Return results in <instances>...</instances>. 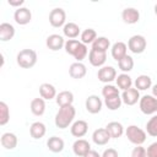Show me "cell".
I'll return each mask as SVG.
<instances>
[{
    "mask_svg": "<svg viewBox=\"0 0 157 157\" xmlns=\"http://www.w3.org/2000/svg\"><path fill=\"white\" fill-rule=\"evenodd\" d=\"M76 110L74 108V105H65V107H60L58 113L55 114V125L59 129H66L69 128V125L72 123L74 118H75Z\"/></svg>",
    "mask_w": 157,
    "mask_h": 157,
    "instance_id": "cell-1",
    "label": "cell"
},
{
    "mask_svg": "<svg viewBox=\"0 0 157 157\" xmlns=\"http://www.w3.org/2000/svg\"><path fill=\"white\" fill-rule=\"evenodd\" d=\"M37 53L33 49H22L18 52L17 56H16V61L17 65L22 69H31L36 65L37 63Z\"/></svg>",
    "mask_w": 157,
    "mask_h": 157,
    "instance_id": "cell-2",
    "label": "cell"
},
{
    "mask_svg": "<svg viewBox=\"0 0 157 157\" xmlns=\"http://www.w3.org/2000/svg\"><path fill=\"white\" fill-rule=\"evenodd\" d=\"M125 135H126L128 140L131 144L136 145V146L142 145L146 141V137H147L146 136V131L142 130L141 128L136 126V125H129L126 128V130H125Z\"/></svg>",
    "mask_w": 157,
    "mask_h": 157,
    "instance_id": "cell-3",
    "label": "cell"
},
{
    "mask_svg": "<svg viewBox=\"0 0 157 157\" xmlns=\"http://www.w3.org/2000/svg\"><path fill=\"white\" fill-rule=\"evenodd\" d=\"M139 107H140V110L146 115L155 114L157 112V98L151 94H145L140 98Z\"/></svg>",
    "mask_w": 157,
    "mask_h": 157,
    "instance_id": "cell-4",
    "label": "cell"
},
{
    "mask_svg": "<svg viewBox=\"0 0 157 157\" xmlns=\"http://www.w3.org/2000/svg\"><path fill=\"white\" fill-rule=\"evenodd\" d=\"M146 45H147L146 39L141 34H135V36L130 37V39L128 40V48L134 54H141V53H144L145 49H146Z\"/></svg>",
    "mask_w": 157,
    "mask_h": 157,
    "instance_id": "cell-5",
    "label": "cell"
},
{
    "mask_svg": "<svg viewBox=\"0 0 157 157\" xmlns=\"http://www.w3.org/2000/svg\"><path fill=\"white\" fill-rule=\"evenodd\" d=\"M65 21H66V12L61 9V7H55L50 11L49 13V23L55 27H64L65 26Z\"/></svg>",
    "mask_w": 157,
    "mask_h": 157,
    "instance_id": "cell-6",
    "label": "cell"
},
{
    "mask_svg": "<svg viewBox=\"0 0 157 157\" xmlns=\"http://www.w3.org/2000/svg\"><path fill=\"white\" fill-rule=\"evenodd\" d=\"M13 20L17 25H21V26L28 25L32 20V12L27 7H17L13 12Z\"/></svg>",
    "mask_w": 157,
    "mask_h": 157,
    "instance_id": "cell-7",
    "label": "cell"
},
{
    "mask_svg": "<svg viewBox=\"0 0 157 157\" xmlns=\"http://www.w3.org/2000/svg\"><path fill=\"white\" fill-rule=\"evenodd\" d=\"M97 77L101 82H104L108 85L109 82L117 78V70L113 66H102L97 72Z\"/></svg>",
    "mask_w": 157,
    "mask_h": 157,
    "instance_id": "cell-8",
    "label": "cell"
},
{
    "mask_svg": "<svg viewBox=\"0 0 157 157\" xmlns=\"http://www.w3.org/2000/svg\"><path fill=\"white\" fill-rule=\"evenodd\" d=\"M102 105H103V102L102 99L96 96V94H91L87 97L86 102H85V107H86V110L91 114H97L102 110Z\"/></svg>",
    "mask_w": 157,
    "mask_h": 157,
    "instance_id": "cell-9",
    "label": "cell"
},
{
    "mask_svg": "<svg viewBox=\"0 0 157 157\" xmlns=\"http://www.w3.org/2000/svg\"><path fill=\"white\" fill-rule=\"evenodd\" d=\"M140 91L136 90V88H129V90H125L123 91L121 93V101L123 103H125L126 105H134L136 104L139 101H140Z\"/></svg>",
    "mask_w": 157,
    "mask_h": 157,
    "instance_id": "cell-10",
    "label": "cell"
},
{
    "mask_svg": "<svg viewBox=\"0 0 157 157\" xmlns=\"http://www.w3.org/2000/svg\"><path fill=\"white\" fill-rule=\"evenodd\" d=\"M45 45L50 50L56 52V50H60L65 47V39L60 34H50V36H48V38L45 40Z\"/></svg>",
    "mask_w": 157,
    "mask_h": 157,
    "instance_id": "cell-11",
    "label": "cell"
},
{
    "mask_svg": "<svg viewBox=\"0 0 157 157\" xmlns=\"http://www.w3.org/2000/svg\"><path fill=\"white\" fill-rule=\"evenodd\" d=\"M105 60H107V53L93 50V49L90 50V53H88V61H90V64L92 66L102 67L104 65Z\"/></svg>",
    "mask_w": 157,
    "mask_h": 157,
    "instance_id": "cell-12",
    "label": "cell"
},
{
    "mask_svg": "<svg viewBox=\"0 0 157 157\" xmlns=\"http://www.w3.org/2000/svg\"><path fill=\"white\" fill-rule=\"evenodd\" d=\"M72 151L76 156L80 157H85L90 151H91V145L87 140L85 139H77L74 145H72Z\"/></svg>",
    "mask_w": 157,
    "mask_h": 157,
    "instance_id": "cell-13",
    "label": "cell"
},
{
    "mask_svg": "<svg viewBox=\"0 0 157 157\" xmlns=\"http://www.w3.org/2000/svg\"><path fill=\"white\" fill-rule=\"evenodd\" d=\"M121 20L128 25L137 23L140 20V12L134 7H126L121 11Z\"/></svg>",
    "mask_w": 157,
    "mask_h": 157,
    "instance_id": "cell-14",
    "label": "cell"
},
{
    "mask_svg": "<svg viewBox=\"0 0 157 157\" xmlns=\"http://www.w3.org/2000/svg\"><path fill=\"white\" fill-rule=\"evenodd\" d=\"M110 135L109 132L107 131L105 128H99V129H96L92 134V140L96 145L98 146H103L105 144H108V141L110 140Z\"/></svg>",
    "mask_w": 157,
    "mask_h": 157,
    "instance_id": "cell-15",
    "label": "cell"
},
{
    "mask_svg": "<svg viewBox=\"0 0 157 157\" xmlns=\"http://www.w3.org/2000/svg\"><path fill=\"white\" fill-rule=\"evenodd\" d=\"M86 74H87V69H86L85 64H82V63H78V61L72 63L69 67V75L75 80L83 78L86 76Z\"/></svg>",
    "mask_w": 157,
    "mask_h": 157,
    "instance_id": "cell-16",
    "label": "cell"
},
{
    "mask_svg": "<svg viewBox=\"0 0 157 157\" xmlns=\"http://www.w3.org/2000/svg\"><path fill=\"white\" fill-rule=\"evenodd\" d=\"M87 130H88V124L85 120H76V121L72 123V125L70 128L71 135L75 136V137L85 136L87 134Z\"/></svg>",
    "mask_w": 157,
    "mask_h": 157,
    "instance_id": "cell-17",
    "label": "cell"
},
{
    "mask_svg": "<svg viewBox=\"0 0 157 157\" xmlns=\"http://www.w3.org/2000/svg\"><path fill=\"white\" fill-rule=\"evenodd\" d=\"M128 45L124 42H115L112 45V56L115 61H120L124 56H126Z\"/></svg>",
    "mask_w": 157,
    "mask_h": 157,
    "instance_id": "cell-18",
    "label": "cell"
},
{
    "mask_svg": "<svg viewBox=\"0 0 157 157\" xmlns=\"http://www.w3.org/2000/svg\"><path fill=\"white\" fill-rule=\"evenodd\" d=\"M39 94L43 99L50 101L53 98H56V90L52 83L45 82V83H42L39 86Z\"/></svg>",
    "mask_w": 157,
    "mask_h": 157,
    "instance_id": "cell-19",
    "label": "cell"
},
{
    "mask_svg": "<svg viewBox=\"0 0 157 157\" xmlns=\"http://www.w3.org/2000/svg\"><path fill=\"white\" fill-rule=\"evenodd\" d=\"M13 36H15V27L11 23L2 22L0 25V40L7 42V40L12 39Z\"/></svg>",
    "mask_w": 157,
    "mask_h": 157,
    "instance_id": "cell-20",
    "label": "cell"
},
{
    "mask_svg": "<svg viewBox=\"0 0 157 157\" xmlns=\"http://www.w3.org/2000/svg\"><path fill=\"white\" fill-rule=\"evenodd\" d=\"M56 104L59 107H65V105H72L74 102V93L71 91H61L56 94Z\"/></svg>",
    "mask_w": 157,
    "mask_h": 157,
    "instance_id": "cell-21",
    "label": "cell"
},
{
    "mask_svg": "<svg viewBox=\"0 0 157 157\" xmlns=\"http://www.w3.org/2000/svg\"><path fill=\"white\" fill-rule=\"evenodd\" d=\"M29 108H31V112L37 115V117H40L44 114L45 112V99H43L42 97L39 98H33L31 101V104H29Z\"/></svg>",
    "mask_w": 157,
    "mask_h": 157,
    "instance_id": "cell-22",
    "label": "cell"
},
{
    "mask_svg": "<svg viewBox=\"0 0 157 157\" xmlns=\"http://www.w3.org/2000/svg\"><path fill=\"white\" fill-rule=\"evenodd\" d=\"M1 145L6 150H13L17 146V136L13 132H4L1 135Z\"/></svg>",
    "mask_w": 157,
    "mask_h": 157,
    "instance_id": "cell-23",
    "label": "cell"
},
{
    "mask_svg": "<svg viewBox=\"0 0 157 157\" xmlns=\"http://www.w3.org/2000/svg\"><path fill=\"white\" fill-rule=\"evenodd\" d=\"M63 33L69 39H75L76 37H78V34H81V31H80V27L75 22H67L63 27Z\"/></svg>",
    "mask_w": 157,
    "mask_h": 157,
    "instance_id": "cell-24",
    "label": "cell"
},
{
    "mask_svg": "<svg viewBox=\"0 0 157 157\" xmlns=\"http://www.w3.org/2000/svg\"><path fill=\"white\" fill-rule=\"evenodd\" d=\"M47 132V128L42 121H34L29 128V134L33 139H42Z\"/></svg>",
    "mask_w": 157,
    "mask_h": 157,
    "instance_id": "cell-25",
    "label": "cell"
},
{
    "mask_svg": "<svg viewBox=\"0 0 157 157\" xmlns=\"http://www.w3.org/2000/svg\"><path fill=\"white\" fill-rule=\"evenodd\" d=\"M47 147L49 148V151H52L54 153L61 152L64 150V140L59 136H52L47 141Z\"/></svg>",
    "mask_w": 157,
    "mask_h": 157,
    "instance_id": "cell-26",
    "label": "cell"
},
{
    "mask_svg": "<svg viewBox=\"0 0 157 157\" xmlns=\"http://www.w3.org/2000/svg\"><path fill=\"white\" fill-rule=\"evenodd\" d=\"M105 129L109 132V135H110L112 139H118V137H120L124 134V128L118 121H110V123H108L107 126H105Z\"/></svg>",
    "mask_w": 157,
    "mask_h": 157,
    "instance_id": "cell-27",
    "label": "cell"
},
{
    "mask_svg": "<svg viewBox=\"0 0 157 157\" xmlns=\"http://www.w3.org/2000/svg\"><path fill=\"white\" fill-rule=\"evenodd\" d=\"M115 81H117L118 88H120L121 91L129 90V88H131V86H132V80H131V77H130L128 74H124V72L120 74V75H118L117 78H115Z\"/></svg>",
    "mask_w": 157,
    "mask_h": 157,
    "instance_id": "cell-28",
    "label": "cell"
},
{
    "mask_svg": "<svg viewBox=\"0 0 157 157\" xmlns=\"http://www.w3.org/2000/svg\"><path fill=\"white\" fill-rule=\"evenodd\" d=\"M152 86V80L148 75H140L135 80V88L139 91H145Z\"/></svg>",
    "mask_w": 157,
    "mask_h": 157,
    "instance_id": "cell-29",
    "label": "cell"
},
{
    "mask_svg": "<svg viewBox=\"0 0 157 157\" xmlns=\"http://www.w3.org/2000/svg\"><path fill=\"white\" fill-rule=\"evenodd\" d=\"M110 47V42L107 37H97V39L92 43V49L93 50H98V52H104L107 53V50Z\"/></svg>",
    "mask_w": 157,
    "mask_h": 157,
    "instance_id": "cell-30",
    "label": "cell"
},
{
    "mask_svg": "<svg viewBox=\"0 0 157 157\" xmlns=\"http://www.w3.org/2000/svg\"><path fill=\"white\" fill-rule=\"evenodd\" d=\"M80 38H81V43H83V44H92L97 39V33H96V31L93 28H86L85 31L81 32Z\"/></svg>",
    "mask_w": 157,
    "mask_h": 157,
    "instance_id": "cell-31",
    "label": "cell"
},
{
    "mask_svg": "<svg viewBox=\"0 0 157 157\" xmlns=\"http://www.w3.org/2000/svg\"><path fill=\"white\" fill-rule=\"evenodd\" d=\"M123 101H121V96L118 94V96H112V97H108V98H104V104L107 105L108 109L110 110H117L120 108Z\"/></svg>",
    "mask_w": 157,
    "mask_h": 157,
    "instance_id": "cell-32",
    "label": "cell"
},
{
    "mask_svg": "<svg viewBox=\"0 0 157 157\" xmlns=\"http://www.w3.org/2000/svg\"><path fill=\"white\" fill-rule=\"evenodd\" d=\"M118 66H119V69L124 74H126V72H129V71L132 70V67H134V59L130 55H126L120 61H118Z\"/></svg>",
    "mask_w": 157,
    "mask_h": 157,
    "instance_id": "cell-33",
    "label": "cell"
},
{
    "mask_svg": "<svg viewBox=\"0 0 157 157\" xmlns=\"http://www.w3.org/2000/svg\"><path fill=\"white\" fill-rule=\"evenodd\" d=\"M80 44H81V42L80 40H77V39H67L66 42H65V52L67 53V54H70V55H75V53L77 52V49H78V47H80Z\"/></svg>",
    "mask_w": 157,
    "mask_h": 157,
    "instance_id": "cell-34",
    "label": "cell"
},
{
    "mask_svg": "<svg viewBox=\"0 0 157 157\" xmlns=\"http://www.w3.org/2000/svg\"><path fill=\"white\" fill-rule=\"evenodd\" d=\"M10 120V109L5 102H0V125L7 124Z\"/></svg>",
    "mask_w": 157,
    "mask_h": 157,
    "instance_id": "cell-35",
    "label": "cell"
},
{
    "mask_svg": "<svg viewBox=\"0 0 157 157\" xmlns=\"http://www.w3.org/2000/svg\"><path fill=\"white\" fill-rule=\"evenodd\" d=\"M146 132L150 136L156 137L157 136V114L153 115L146 124Z\"/></svg>",
    "mask_w": 157,
    "mask_h": 157,
    "instance_id": "cell-36",
    "label": "cell"
},
{
    "mask_svg": "<svg viewBox=\"0 0 157 157\" xmlns=\"http://www.w3.org/2000/svg\"><path fill=\"white\" fill-rule=\"evenodd\" d=\"M118 94H119V88H117L113 85H105L102 88V96L104 98H108L112 96H118Z\"/></svg>",
    "mask_w": 157,
    "mask_h": 157,
    "instance_id": "cell-37",
    "label": "cell"
},
{
    "mask_svg": "<svg viewBox=\"0 0 157 157\" xmlns=\"http://www.w3.org/2000/svg\"><path fill=\"white\" fill-rule=\"evenodd\" d=\"M87 54H88V49H87V47H86V44H83V43H81L80 44V47H78V49H77V52L75 53V55H74V58L78 61V63H81L86 56H87Z\"/></svg>",
    "mask_w": 157,
    "mask_h": 157,
    "instance_id": "cell-38",
    "label": "cell"
},
{
    "mask_svg": "<svg viewBox=\"0 0 157 157\" xmlns=\"http://www.w3.org/2000/svg\"><path fill=\"white\" fill-rule=\"evenodd\" d=\"M131 157H147V153H146V148L142 147L141 145L136 146L132 148L131 151Z\"/></svg>",
    "mask_w": 157,
    "mask_h": 157,
    "instance_id": "cell-39",
    "label": "cell"
},
{
    "mask_svg": "<svg viewBox=\"0 0 157 157\" xmlns=\"http://www.w3.org/2000/svg\"><path fill=\"white\" fill-rule=\"evenodd\" d=\"M146 153H147V157H157V141L156 142H152L147 147Z\"/></svg>",
    "mask_w": 157,
    "mask_h": 157,
    "instance_id": "cell-40",
    "label": "cell"
},
{
    "mask_svg": "<svg viewBox=\"0 0 157 157\" xmlns=\"http://www.w3.org/2000/svg\"><path fill=\"white\" fill-rule=\"evenodd\" d=\"M102 157H119V155H118V151L115 148L109 147V148L104 150V152L102 153Z\"/></svg>",
    "mask_w": 157,
    "mask_h": 157,
    "instance_id": "cell-41",
    "label": "cell"
},
{
    "mask_svg": "<svg viewBox=\"0 0 157 157\" xmlns=\"http://www.w3.org/2000/svg\"><path fill=\"white\" fill-rule=\"evenodd\" d=\"M23 4H25L23 0H16V1L9 0V5H10V6H18V7H21V5H23Z\"/></svg>",
    "mask_w": 157,
    "mask_h": 157,
    "instance_id": "cell-42",
    "label": "cell"
},
{
    "mask_svg": "<svg viewBox=\"0 0 157 157\" xmlns=\"http://www.w3.org/2000/svg\"><path fill=\"white\" fill-rule=\"evenodd\" d=\"M85 157H102V156H101V155H99L97 151H93V150H91V151H90V152H88V153H87Z\"/></svg>",
    "mask_w": 157,
    "mask_h": 157,
    "instance_id": "cell-43",
    "label": "cell"
},
{
    "mask_svg": "<svg viewBox=\"0 0 157 157\" xmlns=\"http://www.w3.org/2000/svg\"><path fill=\"white\" fill-rule=\"evenodd\" d=\"M152 96L157 98V83L152 86Z\"/></svg>",
    "mask_w": 157,
    "mask_h": 157,
    "instance_id": "cell-44",
    "label": "cell"
},
{
    "mask_svg": "<svg viewBox=\"0 0 157 157\" xmlns=\"http://www.w3.org/2000/svg\"><path fill=\"white\" fill-rule=\"evenodd\" d=\"M153 10H155V13H156V15H157V4H156V5H155V7H153Z\"/></svg>",
    "mask_w": 157,
    "mask_h": 157,
    "instance_id": "cell-45",
    "label": "cell"
}]
</instances>
